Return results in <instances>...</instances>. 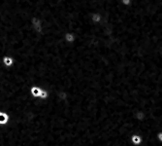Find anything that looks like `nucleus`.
Returning a JSON list of instances; mask_svg holds the SVG:
<instances>
[{"instance_id": "obj_1", "label": "nucleus", "mask_w": 162, "mask_h": 146, "mask_svg": "<svg viewBox=\"0 0 162 146\" xmlns=\"http://www.w3.org/2000/svg\"><path fill=\"white\" fill-rule=\"evenodd\" d=\"M130 141L131 143L135 146H139L143 143V138L140 135H137V134H134L130 136Z\"/></svg>"}, {"instance_id": "obj_2", "label": "nucleus", "mask_w": 162, "mask_h": 146, "mask_svg": "<svg viewBox=\"0 0 162 146\" xmlns=\"http://www.w3.org/2000/svg\"><path fill=\"white\" fill-rule=\"evenodd\" d=\"M10 121V115L7 112L0 111V126H6Z\"/></svg>"}, {"instance_id": "obj_3", "label": "nucleus", "mask_w": 162, "mask_h": 146, "mask_svg": "<svg viewBox=\"0 0 162 146\" xmlns=\"http://www.w3.org/2000/svg\"><path fill=\"white\" fill-rule=\"evenodd\" d=\"M42 92V89L39 86H36V85H32L31 87H30V94H31V96L33 97H35V99H37V97H39V96H40Z\"/></svg>"}, {"instance_id": "obj_4", "label": "nucleus", "mask_w": 162, "mask_h": 146, "mask_svg": "<svg viewBox=\"0 0 162 146\" xmlns=\"http://www.w3.org/2000/svg\"><path fill=\"white\" fill-rule=\"evenodd\" d=\"M3 63L6 66H8V67H10V66H12L13 63H14V60L10 57H3Z\"/></svg>"}, {"instance_id": "obj_5", "label": "nucleus", "mask_w": 162, "mask_h": 146, "mask_svg": "<svg viewBox=\"0 0 162 146\" xmlns=\"http://www.w3.org/2000/svg\"><path fill=\"white\" fill-rule=\"evenodd\" d=\"M156 139L159 141V142H161L162 143V131H158L156 134Z\"/></svg>"}]
</instances>
